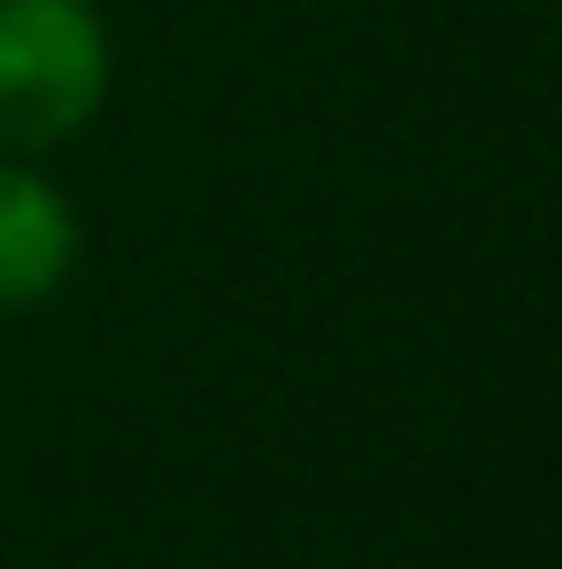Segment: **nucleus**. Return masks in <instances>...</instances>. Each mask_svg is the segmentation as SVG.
Masks as SVG:
<instances>
[{"instance_id": "1", "label": "nucleus", "mask_w": 562, "mask_h": 569, "mask_svg": "<svg viewBox=\"0 0 562 569\" xmlns=\"http://www.w3.org/2000/svg\"><path fill=\"white\" fill-rule=\"evenodd\" d=\"M116 100L100 0H0V154L55 162Z\"/></svg>"}, {"instance_id": "2", "label": "nucleus", "mask_w": 562, "mask_h": 569, "mask_svg": "<svg viewBox=\"0 0 562 569\" xmlns=\"http://www.w3.org/2000/svg\"><path fill=\"white\" fill-rule=\"evenodd\" d=\"M86 262V216L70 186L31 162V154H0V316H31L47 308Z\"/></svg>"}]
</instances>
